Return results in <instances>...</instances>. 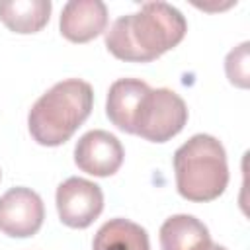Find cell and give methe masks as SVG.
Here are the masks:
<instances>
[{
    "label": "cell",
    "mask_w": 250,
    "mask_h": 250,
    "mask_svg": "<svg viewBox=\"0 0 250 250\" xmlns=\"http://www.w3.org/2000/svg\"><path fill=\"white\" fill-rule=\"evenodd\" d=\"M188 31L184 14L166 2H145L139 12L121 16L105 33L107 51L125 62H150L174 49Z\"/></svg>",
    "instance_id": "obj_1"
},
{
    "label": "cell",
    "mask_w": 250,
    "mask_h": 250,
    "mask_svg": "<svg viewBox=\"0 0 250 250\" xmlns=\"http://www.w3.org/2000/svg\"><path fill=\"white\" fill-rule=\"evenodd\" d=\"M94 90L80 78H66L49 88L29 109L27 127L35 143L59 146L90 117Z\"/></svg>",
    "instance_id": "obj_2"
},
{
    "label": "cell",
    "mask_w": 250,
    "mask_h": 250,
    "mask_svg": "<svg viewBox=\"0 0 250 250\" xmlns=\"http://www.w3.org/2000/svg\"><path fill=\"white\" fill-rule=\"evenodd\" d=\"M178 193L195 203L217 199L229 186L225 146L211 135L199 133L174 152Z\"/></svg>",
    "instance_id": "obj_3"
},
{
    "label": "cell",
    "mask_w": 250,
    "mask_h": 250,
    "mask_svg": "<svg viewBox=\"0 0 250 250\" xmlns=\"http://www.w3.org/2000/svg\"><path fill=\"white\" fill-rule=\"evenodd\" d=\"M188 123L186 102L168 88L148 90L135 115V135L150 143H166Z\"/></svg>",
    "instance_id": "obj_4"
},
{
    "label": "cell",
    "mask_w": 250,
    "mask_h": 250,
    "mask_svg": "<svg viewBox=\"0 0 250 250\" xmlns=\"http://www.w3.org/2000/svg\"><path fill=\"white\" fill-rule=\"evenodd\" d=\"M59 219L70 229L90 227L104 211V191L84 178H68L57 188Z\"/></svg>",
    "instance_id": "obj_5"
},
{
    "label": "cell",
    "mask_w": 250,
    "mask_h": 250,
    "mask_svg": "<svg viewBox=\"0 0 250 250\" xmlns=\"http://www.w3.org/2000/svg\"><path fill=\"white\" fill-rule=\"evenodd\" d=\"M45 219L39 193L29 188H12L0 197V230L14 238L33 236Z\"/></svg>",
    "instance_id": "obj_6"
},
{
    "label": "cell",
    "mask_w": 250,
    "mask_h": 250,
    "mask_svg": "<svg viewBox=\"0 0 250 250\" xmlns=\"http://www.w3.org/2000/svg\"><path fill=\"white\" fill-rule=\"evenodd\" d=\"M125 158V150L119 139L107 131L94 129L84 133L74 146V162L76 166L98 178L113 176Z\"/></svg>",
    "instance_id": "obj_7"
},
{
    "label": "cell",
    "mask_w": 250,
    "mask_h": 250,
    "mask_svg": "<svg viewBox=\"0 0 250 250\" xmlns=\"http://www.w3.org/2000/svg\"><path fill=\"white\" fill-rule=\"evenodd\" d=\"M59 27L64 39L88 43L107 27V8L102 0H70L62 6Z\"/></svg>",
    "instance_id": "obj_8"
},
{
    "label": "cell",
    "mask_w": 250,
    "mask_h": 250,
    "mask_svg": "<svg viewBox=\"0 0 250 250\" xmlns=\"http://www.w3.org/2000/svg\"><path fill=\"white\" fill-rule=\"evenodd\" d=\"M148 90L150 86L139 78H119L109 86L105 113L119 131L135 135V115Z\"/></svg>",
    "instance_id": "obj_9"
},
{
    "label": "cell",
    "mask_w": 250,
    "mask_h": 250,
    "mask_svg": "<svg viewBox=\"0 0 250 250\" xmlns=\"http://www.w3.org/2000/svg\"><path fill=\"white\" fill-rule=\"evenodd\" d=\"M209 229L193 215H172L160 227L162 250H209Z\"/></svg>",
    "instance_id": "obj_10"
},
{
    "label": "cell",
    "mask_w": 250,
    "mask_h": 250,
    "mask_svg": "<svg viewBox=\"0 0 250 250\" xmlns=\"http://www.w3.org/2000/svg\"><path fill=\"white\" fill-rule=\"evenodd\" d=\"M49 0H8L0 2V21L14 33H37L51 18Z\"/></svg>",
    "instance_id": "obj_11"
},
{
    "label": "cell",
    "mask_w": 250,
    "mask_h": 250,
    "mask_svg": "<svg viewBox=\"0 0 250 250\" xmlns=\"http://www.w3.org/2000/svg\"><path fill=\"white\" fill-rule=\"evenodd\" d=\"M92 250H150V242L141 225L117 217L98 229Z\"/></svg>",
    "instance_id": "obj_12"
},
{
    "label": "cell",
    "mask_w": 250,
    "mask_h": 250,
    "mask_svg": "<svg viewBox=\"0 0 250 250\" xmlns=\"http://www.w3.org/2000/svg\"><path fill=\"white\" fill-rule=\"evenodd\" d=\"M225 72L232 86H236V88L250 86V43L248 41L240 43L227 55Z\"/></svg>",
    "instance_id": "obj_13"
},
{
    "label": "cell",
    "mask_w": 250,
    "mask_h": 250,
    "mask_svg": "<svg viewBox=\"0 0 250 250\" xmlns=\"http://www.w3.org/2000/svg\"><path fill=\"white\" fill-rule=\"evenodd\" d=\"M209 250H227L225 246H221V244H211L209 246Z\"/></svg>",
    "instance_id": "obj_14"
},
{
    "label": "cell",
    "mask_w": 250,
    "mask_h": 250,
    "mask_svg": "<svg viewBox=\"0 0 250 250\" xmlns=\"http://www.w3.org/2000/svg\"><path fill=\"white\" fill-rule=\"evenodd\" d=\"M0 178H2V172H0Z\"/></svg>",
    "instance_id": "obj_15"
}]
</instances>
